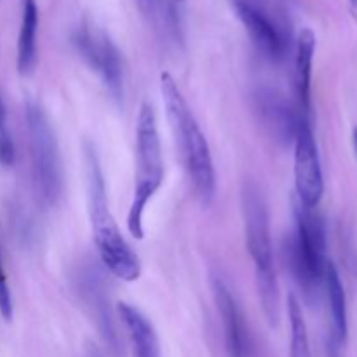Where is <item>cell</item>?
Masks as SVG:
<instances>
[{
	"label": "cell",
	"instance_id": "cell-1",
	"mask_svg": "<svg viewBox=\"0 0 357 357\" xmlns=\"http://www.w3.org/2000/svg\"><path fill=\"white\" fill-rule=\"evenodd\" d=\"M84 160H86L87 211H89L91 229H93L94 244H96L101 264L121 281H138L142 275V261L131 244L122 236L112 215L100 159L94 146L89 143L86 145Z\"/></svg>",
	"mask_w": 357,
	"mask_h": 357
},
{
	"label": "cell",
	"instance_id": "cell-2",
	"mask_svg": "<svg viewBox=\"0 0 357 357\" xmlns=\"http://www.w3.org/2000/svg\"><path fill=\"white\" fill-rule=\"evenodd\" d=\"M160 94L190 183L194 185L197 197L204 204H209L216 192V174L208 139L171 73L164 72L160 75Z\"/></svg>",
	"mask_w": 357,
	"mask_h": 357
},
{
	"label": "cell",
	"instance_id": "cell-3",
	"mask_svg": "<svg viewBox=\"0 0 357 357\" xmlns=\"http://www.w3.org/2000/svg\"><path fill=\"white\" fill-rule=\"evenodd\" d=\"M243 220L246 248L251 255L265 317L272 326L279 323V286L271 237V218L267 201L255 183L243 188Z\"/></svg>",
	"mask_w": 357,
	"mask_h": 357
},
{
	"label": "cell",
	"instance_id": "cell-4",
	"mask_svg": "<svg viewBox=\"0 0 357 357\" xmlns=\"http://www.w3.org/2000/svg\"><path fill=\"white\" fill-rule=\"evenodd\" d=\"M135 152V188H132V199L128 213V230L135 239H143L145 209L164 180L162 146H160L157 117L153 107L146 101L139 107Z\"/></svg>",
	"mask_w": 357,
	"mask_h": 357
},
{
	"label": "cell",
	"instance_id": "cell-5",
	"mask_svg": "<svg viewBox=\"0 0 357 357\" xmlns=\"http://www.w3.org/2000/svg\"><path fill=\"white\" fill-rule=\"evenodd\" d=\"M295 232L284 243V257L293 279L309 298L323 286L326 268V230L319 215L295 197Z\"/></svg>",
	"mask_w": 357,
	"mask_h": 357
},
{
	"label": "cell",
	"instance_id": "cell-6",
	"mask_svg": "<svg viewBox=\"0 0 357 357\" xmlns=\"http://www.w3.org/2000/svg\"><path fill=\"white\" fill-rule=\"evenodd\" d=\"M26 129L35 195L42 206L54 208L63 194L61 155L54 128L38 103L26 105Z\"/></svg>",
	"mask_w": 357,
	"mask_h": 357
},
{
	"label": "cell",
	"instance_id": "cell-7",
	"mask_svg": "<svg viewBox=\"0 0 357 357\" xmlns=\"http://www.w3.org/2000/svg\"><path fill=\"white\" fill-rule=\"evenodd\" d=\"M72 42L112 98L121 101L124 96V61L114 40L100 28L84 23L75 30Z\"/></svg>",
	"mask_w": 357,
	"mask_h": 357
},
{
	"label": "cell",
	"instance_id": "cell-8",
	"mask_svg": "<svg viewBox=\"0 0 357 357\" xmlns=\"http://www.w3.org/2000/svg\"><path fill=\"white\" fill-rule=\"evenodd\" d=\"M295 188L296 199L307 208L314 209L324 194V176L321 167L319 149L314 138L310 119L303 117L296 129L295 139Z\"/></svg>",
	"mask_w": 357,
	"mask_h": 357
},
{
	"label": "cell",
	"instance_id": "cell-9",
	"mask_svg": "<svg viewBox=\"0 0 357 357\" xmlns=\"http://www.w3.org/2000/svg\"><path fill=\"white\" fill-rule=\"evenodd\" d=\"M255 114L265 131L279 145L293 143L303 115L279 89L271 86H258L251 93ZM307 119V117H305Z\"/></svg>",
	"mask_w": 357,
	"mask_h": 357
},
{
	"label": "cell",
	"instance_id": "cell-10",
	"mask_svg": "<svg viewBox=\"0 0 357 357\" xmlns=\"http://www.w3.org/2000/svg\"><path fill=\"white\" fill-rule=\"evenodd\" d=\"M213 295L223 324V337L229 357H253V337L236 295L223 279H213Z\"/></svg>",
	"mask_w": 357,
	"mask_h": 357
},
{
	"label": "cell",
	"instance_id": "cell-11",
	"mask_svg": "<svg viewBox=\"0 0 357 357\" xmlns=\"http://www.w3.org/2000/svg\"><path fill=\"white\" fill-rule=\"evenodd\" d=\"M77 289H79L82 302L86 303L91 317L96 321L101 338L105 340L107 347L110 349L112 356L121 357V337H119V331L115 328L114 317H112L110 307H108L110 303H108L107 295H105V286L103 281L100 279V274L93 268H86L84 272H80L79 278H77Z\"/></svg>",
	"mask_w": 357,
	"mask_h": 357
},
{
	"label": "cell",
	"instance_id": "cell-12",
	"mask_svg": "<svg viewBox=\"0 0 357 357\" xmlns=\"http://www.w3.org/2000/svg\"><path fill=\"white\" fill-rule=\"evenodd\" d=\"M232 6L258 51L272 61H281L286 54V38L268 14L253 0H232Z\"/></svg>",
	"mask_w": 357,
	"mask_h": 357
},
{
	"label": "cell",
	"instance_id": "cell-13",
	"mask_svg": "<svg viewBox=\"0 0 357 357\" xmlns=\"http://www.w3.org/2000/svg\"><path fill=\"white\" fill-rule=\"evenodd\" d=\"M117 314L128 333L132 357H162L155 328L138 307L119 302Z\"/></svg>",
	"mask_w": 357,
	"mask_h": 357
},
{
	"label": "cell",
	"instance_id": "cell-14",
	"mask_svg": "<svg viewBox=\"0 0 357 357\" xmlns=\"http://www.w3.org/2000/svg\"><path fill=\"white\" fill-rule=\"evenodd\" d=\"M316 35L309 28H303L296 38L295 52V105L303 117L310 119V94H312V65L316 54Z\"/></svg>",
	"mask_w": 357,
	"mask_h": 357
},
{
	"label": "cell",
	"instance_id": "cell-15",
	"mask_svg": "<svg viewBox=\"0 0 357 357\" xmlns=\"http://www.w3.org/2000/svg\"><path fill=\"white\" fill-rule=\"evenodd\" d=\"M38 7L35 0H21V24L17 35V72L28 75L37 61Z\"/></svg>",
	"mask_w": 357,
	"mask_h": 357
},
{
	"label": "cell",
	"instance_id": "cell-16",
	"mask_svg": "<svg viewBox=\"0 0 357 357\" xmlns=\"http://www.w3.org/2000/svg\"><path fill=\"white\" fill-rule=\"evenodd\" d=\"M324 289H326L328 303H330L331 316V338L338 345L347 340L349 321H347V300H345V289L342 284L340 274L331 261H328L324 268Z\"/></svg>",
	"mask_w": 357,
	"mask_h": 357
},
{
	"label": "cell",
	"instance_id": "cell-17",
	"mask_svg": "<svg viewBox=\"0 0 357 357\" xmlns=\"http://www.w3.org/2000/svg\"><path fill=\"white\" fill-rule=\"evenodd\" d=\"M288 316H289V330H291V340H289V357H312L310 354L309 333H307V324L303 319L302 307L295 295H289L288 298Z\"/></svg>",
	"mask_w": 357,
	"mask_h": 357
},
{
	"label": "cell",
	"instance_id": "cell-18",
	"mask_svg": "<svg viewBox=\"0 0 357 357\" xmlns=\"http://www.w3.org/2000/svg\"><path fill=\"white\" fill-rule=\"evenodd\" d=\"M0 316H2L3 321H7V323H9L14 316L13 295H10V288H9V281H7L6 268H3L2 251H0Z\"/></svg>",
	"mask_w": 357,
	"mask_h": 357
},
{
	"label": "cell",
	"instance_id": "cell-19",
	"mask_svg": "<svg viewBox=\"0 0 357 357\" xmlns=\"http://www.w3.org/2000/svg\"><path fill=\"white\" fill-rule=\"evenodd\" d=\"M87 357H103V354L100 352V349H96L94 345H89L87 347Z\"/></svg>",
	"mask_w": 357,
	"mask_h": 357
},
{
	"label": "cell",
	"instance_id": "cell-20",
	"mask_svg": "<svg viewBox=\"0 0 357 357\" xmlns=\"http://www.w3.org/2000/svg\"><path fill=\"white\" fill-rule=\"evenodd\" d=\"M352 138H354V146H356V153H357V128L354 129V135H352Z\"/></svg>",
	"mask_w": 357,
	"mask_h": 357
},
{
	"label": "cell",
	"instance_id": "cell-21",
	"mask_svg": "<svg viewBox=\"0 0 357 357\" xmlns=\"http://www.w3.org/2000/svg\"><path fill=\"white\" fill-rule=\"evenodd\" d=\"M351 2H352V3H354V6H357V0H351Z\"/></svg>",
	"mask_w": 357,
	"mask_h": 357
},
{
	"label": "cell",
	"instance_id": "cell-22",
	"mask_svg": "<svg viewBox=\"0 0 357 357\" xmlns=\"http://www.w3.org/2000/svg\"><path fill=\"white\" fill-rule=\"evenodd\" d=\"M176 2H181V0H176Z\"/></svg>",
	"mask_w": 357,
	"mask_h": 357
}]
</instances>
